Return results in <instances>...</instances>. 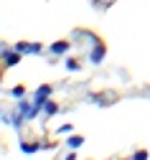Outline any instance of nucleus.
<instances>
[{"mask_svg": "<svg viewBox=\"0 0 150 160\" xmlns=\"http://www.w3.org/2000/svg\"><path fill=\"white\" fill-rule=\"evenodd\" d=\"M38 148H41L38 142H20V150H23L26 155H31V152H36Z\"/></svg>", "mask_w": 150, "mask_h": 160, "instance_id": "nucleus-6", "label": "nucleus"}, {"mask_svg": "<svg viewBox=\"0 0 150 160\" xmlns=\"http://www.w3.org/2000/svg\"><path fill=\"white\" fill-rule=\"evenodd\" d=\"M51 92H54V87H51V84H44V87H38V89H36V94H33V104H38V107H44Z\"/></svg>", "mask_w": 150, "mask_h": 160, "instance_id": "nucleus-1", "label": "nucleus"}, {"mask_svg": "<svg viewBox=\"0 0 150 160\" xmlns=\"http://www.w3.org/2000/svg\"><path fill=\"white\" fill-rule=\"evenodd\" d=\"M81 145H84V137H81V135L69 137V148H74V150H76V148H81Z\"/></svg>", "mask_w": 150, "mask_h": 160, "instance_id": "nucleus-7", "label": "nucleus"}, {"mask_svg": "<svg viewBox=\"0 0 150 160\" xmlns=\"http://www.w3.org/2000/svg\"><path fill=\"white\" fill-rule=\"evenodd\" d=\"M66 69H69V71H79V69H81V64L76 61V58H69V61H66Z\"/></svg>", "mask_w": 150, "mask_h": 160, "instance_id": "nucleus-9", "label": "nucleus"}, {"mask_svg": "<svg viewBox=\"0 0 150 160\" xmlns=\"http://www.w3.org/2000/svg\"><path fill=\"white\" fill-rule=\"evenodd\" d=\"M13 48L20 51V53H41V51H44V48H41V43H23V41L15 43Z\"/></svg>", "mask_w": 150, "mask_h": 160, "instance_id": "nucleus-3", "label": "nucleus"}, {"mask_svg": "<svg viewBox=\"0 0 150 160\" xmlns=\"http://www.w3.org/2000/svg\"><path fill=\"white\" fill-rule=\"evenodd\" d=\"M23 94H26V87H15V89H10V97H15V99H23Z\"/></svg>", "mask_w": 150, "mask_h": 160, "instance_id": "nucleus-8", "label": "nucleus"}, {"mask_svg": "<svg viewBox=\"0 0 150 160\" xmlns=\"http://www.w3.org/2000/svg\"><path fill=\"white\" fill-rule=\"evenodd\" d=\"M102 58H104V46L97 43V48H92V53H89V61H92V64H99Z\"/></svg>", "mask_w": 150, "mask_h": 160, "instance_id": "nucleus-4", "label": "nucleus"}, {"mask_svg": "<svg viewBox=\"0 0 150 160\" xmlns=\"http://www.w3.org/2000/svg\"><path fill=\"white\" fill-rule=\"evenodd\" d=\"M44 112H46V114H56V112H59V107H56L54 102H46V104H44Z\"/></svg>", "mask_w": 150, "mask_h": 160, "instance_id": "nucleus-10", "label": "nucleus"}, {"mask_svg": "<svg viewBox=\"0 0 150 160\" xmlns=\"http://www.w3.org/2000/svg\"><path fill=\"white\" fill-rule=\"evenodd\" d=\"M71 130H74L71 125H61V127H59V132H71Z\"/></svg>", "mask_w": 150, "mask_h": 160, "instance_id": "nucleus-11", "label": "nucleus"}, {"mask_svg": "<svg viewBox=\"0 0 150 160\" xmlns=\"http://www.w3.org/2000/svg\"><path fill=\"white\" fill-rule=\"evenodd\" d=\"M15 64H20V51H3V66H15Z\"/></svg>", "mask_w": 150, "mask_h": 160, "instance_id": "nucleus-2", "label": "nucleus"}, {"mask_svg": "<svg viewBox=\"0 0 150 160\" xmlns=\"http://www.w3.org/2000/svg\"><path fill=\"white\" fill-rule=\"evenodd\" d=\"M66 51H69V41H56L51 46V53L54 56H61V53H66Z\"/></svg>", "mask_w": 150, "mask_h": 160, "instance_id": "nucleus-5", "label": "nucleus"}]
</instances>
